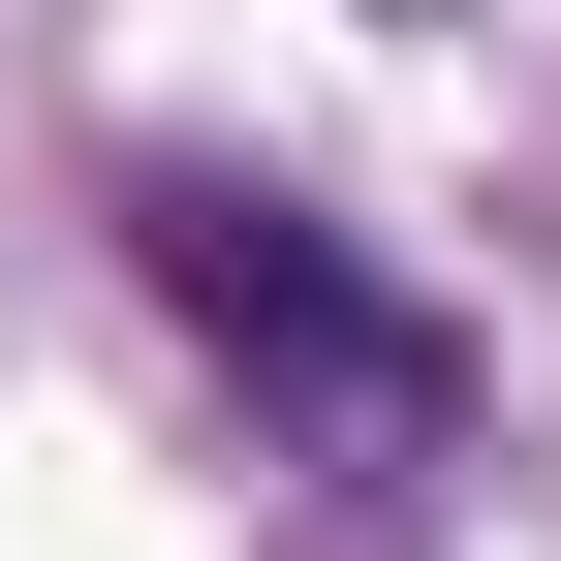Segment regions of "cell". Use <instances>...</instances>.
Returning a JSON list of instances; mask_svg holds the SVG:
<instances>
[{"instance_id": "obj_1", "label": "cell", "mask_w": 561, "mask_h": 561, "mask_svg": "<svg viewBox=\"0 0 561 561\" xmlns=\"http://www.w3.org/2000/svg\"><path fill=\"white\" fill-rule=\"evenodd\" d=\"M125 250H157V312L219 343V375H250L312 468H437V437H468V312H437V280H375L312 187H250V157H157V187H125Z\"/></svg>"}]
</instances>
